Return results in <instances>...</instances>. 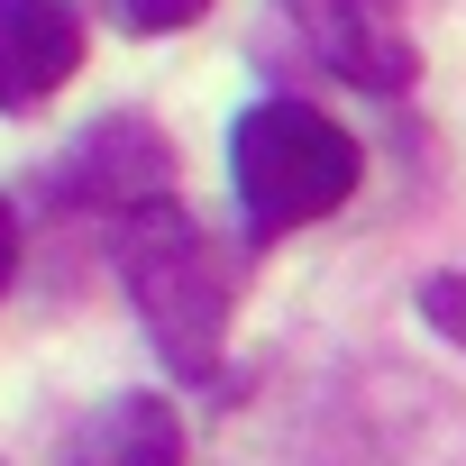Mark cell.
<instances>
[{"label":"cell","mask_w":466,"mask_h":466,"mask_svg":"<svg viewBox=\"0 0 466 466\" xmlns=\"http://www.w3.org/2000/svg\"><path fill=\"white\" fill-rule=\"evenodd\" d=\"M110 257H119V284L156 339V357L174 375H219V339H228V266L219 248L201 238V219L156 192L137 210L110 219Z\"/></svg>","instance_id":"obj_1"},{"label":"cell","mask_w":466,"mask_h":466,"mask_svg":"<svg viewBox=\"0 0 466 466\" xmlns=\"http://www.w3.org/2000/svg\"><path fill=\"white\" fill-rule=\"evenodd\" d=\"M228 183L257 238H284L357 192V137L311 101H257L228 128Z\"/></svg>","instance_id":"obj_2"},{"label":"cell","mask_w":466,"mask_h":466,"mask_svg":"<svg viewBox=\"0 0 466 466\" xmlns=\"http://www.w3.org/2000/svg\"><path fill=\"white\" fill-rule=\"evenodd\" d=\"M293 19L320 46V65L348 74L357 92H402L420 74L411 28H402V0H293Z\"/></svg>","instance_id":"obj_3"},{"label":"cell","mask_w":466,"mask_h":466,"mask_svg":"<svg viewBox=\"0 0 466 466\" xmlns=\"http://www.w3.org/2000/svg\"><path fill=\"white\" fill-rule=\"evenodd\" d=\"M83 74V19L65 0H0V110H37Z\"/></svg>","instance_id":"obj_4"},{"label":"cell","mask_w":466,"mask_h":466,"mask_svg":"<svg viewBox=\"0 0 466 466\" xmlns=\"http://www.w3.org/2000/svg\"><path fill=\"white\" fill-rule=\"evenodd\" d=\"M65 183L119 219V210H137V201L165 192V147H156L147 119H110V128H92V137L74 147V174H65Z\"/></svg>","instance_id":"obj_5"},{"label":"cell","mask_w":466,"mask_h":466,"mask_svg":"<svg viewBox=\"0 0 466 466\" xmlns=\"http://www.w3.org/2000/svg\"><path fill=\"white\" fill-rule=\"evenodd\" d=\"M65 466H183V420L165 393H119L110 411L83 420Z\"/></svg>","instance_id":"obj_6"},{"label":"cell","mask_w":466,"mask_h":466,"mask_svg":"<svg viewBox=\"0 0 466 466\" xmlns=\"http://www.w3.org/2000/svg\"><path fill=\"white\" fill-rule=\"evenodd\" d=\"M420 320H430L439 339H457V348H466V266H457V275H430V284H420Z\"/></svg>","instance_id":"obj_7"},{"label":"cell","mask_w":466,"mask_h":466,"mask_svg":"<svg viewBox=\"0 0 466 466\" xmlns=\"http://www.w3.org/2000/svg\"><path fill=\"white\" fill-rule=\"evenodd\" d=\"M210 10V0H119V19L137 28V37H165V28H192Z\"/></svg>","instance_id":"obj_8"},{"label":"cell","mask_w":466,"mask_h":466,"mask_svg":"<svg viewBox=\"0 0 466 466\" xmlns=\"http://www.w3.org/2000/svg\"><path fill=\"white\" fill-rule=\"evenodd\" d=\"M10 275H19V228H10V201H0V293H10Z\"/></svg>","instance_id":"obj_9"}]
</instances>
